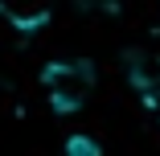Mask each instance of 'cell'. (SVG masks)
Here are the masks:
<instances>
[{
  "mask_svg": "<svg viewBox=\"0 0 160 156\" xmlns=\"http://www.w3.org/2000/svg\"><path fill=\"white\" fill-rule=\"evenodd\" d=\"M66 156H99V144H90L86 136H74L66 144Z\"/></svg>",
  "mask_w": 160,
  "mask_h": 156,
  "instance_id": "6da1fadb",
  "label": "cell"
}]
</instances>
